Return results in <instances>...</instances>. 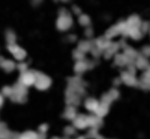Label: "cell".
<instances>
[{
    "label": "cell",
    "mask_w": 150,
    "mask_h": 139,
    "mask_svg": "<svg viewBox=\"0 0 150 139\" xmlns=\"http://www.w3.org/2000/svg\"><path fill=\"white\" fill-rule=\"evenodd\" d=\"M36 81V76L34 75L30 72H23L21 73V76H20V83L24 84L25 87H28V85H31L34 84Z\"/></svg>",
    "instance_id": "obj_1"
},
{
    "label": "cell",
    "mask_w": 150,
    "mask_h": 139,
    "mask_svg": "<svg viewBox=\"0 0 150 139\" xmlns=\"http://www.w3.org/2000/svg\"><path fill=\"white\" fill-rule=\"evenodd\" d=\"M35 84L38 89L40 90H44L47 87H50V79L45 75H38L36 77V81H35Z\"/></svg>",
    "instance_id": "obj_2"
},
{
    "label": "cell",
    "mask_w": 150,
    "mask_h": 139,
    "mask_svg": "<svg viewBox=\"0 0 150 139\" xmlns=\"http://www.w3.org/2000/svg\"><path fill=\"white\" fill-rule=\"evenodd\" d=\"M1 67L5 70L6 72H11L13 69H15V63H13V61H10V60H4L1 63Z\"/></svg>",
    "instance_id": "obj_3"
},
{
    "label": "cell",
    "mask_w": 150,
    "mask_h": 139,
    "mask_svg": "<svg viewBox=\"0 0 150 139\" xmlns=\"http://www.w3.org/2000/svg\"><path fill=\"white\" fill-rule=\"evenodd\" d=\"M13 55L15 56V58H17V60H20V61H21V60H24V58H25V56H26V52L24 51V50H23L21 47H20V48H19L18 51L16 52L15 54H13Z\"/></svg>",
    "instance_id": "obj_4"
},
{
    "label": "cell",
    "mask_w": 150,
    "mask_h": 139,
    "mask_svg": "<svg viewBox=\"0 0 150 139\" xmlns=\"http://www.w3.org/2000/svg\"><path fill=\"white\" fill-rule=\"evenodd\" d=\"M13 93V88L11 87H5L2 89V94L7 95V96H11Z\"/></svg>",
    "instance_id": "obj_5"
},
{
    "label": "cell",
    "mask_w": 150,
    "mask_h": 139,
    "mask_svg": "<svg viewBox=\"0 0 150 139\" xmlns=\"http://www.w3.org/2000/svg\"><path fill=\"white\" fill-rule=\"evenodd\" d=\"M7 42L9 43V44H11V43H15V34H13L11 30H8L7 32Z\"/></svg>",
    "instance_id": "obj_6"
},
{
    "label": "cell",
    "mask_w": 150,
    "mask_h": 139,
    "mask_svg": "<svg viewBox=\"0 0 150 139\" xmlns=\"http://www.w3.org/2000/svg\"><path fill=\"white\" fill-rule=\"evenodd\" d=\"M21 138H37V136L34 133H26L21 135Z\"/></svg>",
    "instance_id": "obj_7"
},
{
    "label": "cell",
    "mask_w": 150,
    "mask_h": 139,
    "mask_svg": "<svg viewBox=\"0 0 150 139\" xmlns=\"http://www.w3.org/2000/svg\"><path fill=\"white\" fill-rule=\"evenodd\" d=\"M4 106V96L2 94H0V108Z\"/></svg>",
    "instance_id": "obj_8"
}]
</instances>
